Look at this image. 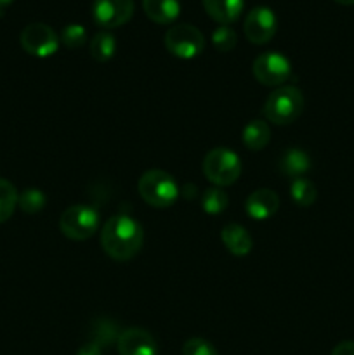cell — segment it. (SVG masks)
Returning a JSON list of instances; mask_svg holds the SVG:
<instances>
[{
    "instance_id": "13",
    "label": "cell",
    "mask_w": 354,
    "mask_h": 355,
    "mask_svg": "<svg viewBox=\"0 0 354 355\" xmlns=\"http://www.w3.org/2000/svg\"><path fill=\"white\" fill-rule=\"evenodd\" d=\"M201 3L212 19L226 26L239 19L245 7V0H201Z\"/></svg>"
},
{
    "instance_id": "4",
    "label": "cell",
    "mask_w": 354,
    "mask_h": 355,
    "mask_svg": "<svg viewBox=\"0 0 354 355\" xmlns=\"http://www.w3.org/2000/svg\"><path fill=\"white\" fill-rule=\"evenodd\" d=\"M203 173L215 187L235 184L242 175V159L228 148H214L203 158Z\"/></svg>"
},
{
    "instance_id": "21",
    "label": "cell",
    "mask_w": 354,
    "mask_h": 355,
    "mask_svg": "<svg viewBox=\"0 0 354 355\" xmlns=\"http://www.w3.org/2000/svg\"><path fill=\"white\" fill-rule=\"evenodd\" d=\"M228 194L222 189H219V187H210V189L205 191L203 196H201V208H203V211H207L208 215L222 214V211L228 208Z\"/></svg>"
},
{
    "instance_id": "27",
    "label": "cell",
    "mask_w": 354,
    "mask_h": 355,
    "mask_svg": "<svg viewBox=\"0 0 354 355\" xmlns=\"http://www.w3.org/2000/svg\"><path fill=\"white\" fill-rule=\"evenodd\" d=\"M76 355H103V347L94 342H87L76 350Z\"/></svg>"
},
{
    "instance_id": "18",
    "label": "cell",
    "mask_w": 354,
    "mask_h": 355,
    "mask_svg": "<svg viewBox=\"0 0 354 355\" xmlns=\"http://www.w3.org/2000/svg\"><path fill=\"white\" fill-rule=\"evenodd\" d=\"M89 49L90 55H92L96 61L106 62L110 61L115 55V52H117V40H115V37L110 31H99V33H96L92 37Z\"/></svg>"
},
{
    "instance_id": "8",
    "label": "cell",
    "mask_w": 354,
    "mask_h": 355,
    "mask_svg": "<svg viewBox=\"0 0 354 355\" xmlns=\"http://www.w3.org/2000/svg\"><path fill=\"white\" fill-rule=\"evenodd\" d=\"M21 47L35 58H49L59 49V37L51 26L44 23H31L19 35Z\"/></svg>"
},
{
    "instance_id": "17",
    "label": "cell",
    "mask_w": 354,
    "mask_h": 355,
    "mask_svg": "<svg viewBox=\"0 0 354 355\" xmlns=\"http://www.w3.org/2000/svg\"><path fill=\"white\" fill-rule=\"evenodd\" d=\"M242 141L250 151H260L271 141V128L264 120H252L242 132Z\"/></svg>"
},
{
    "instance_id": "22",
    "label": "cell",
    "mask_w": 354,
    "mask_h": 355,
    "mask_svg": "<svg viewBox=\"0 0 354 355\" xmlns=\"http://www.w3.org/2000/svg\"><path fill=\"white\" fill-rule=\"evenodd\" d=\"M45 203V194L42 193L40 189H35V187H30V189H24L23 193L17 198V207L24 211V214H38V211L44 210Z\"/></svg>"
},
{
    "instance_id": "10",
    "label": "cell",
    "mask_w": 354,
    "mask_h": 355,
    "mask_svg": "<svg viewBox=\"0 0 354 355\" xmlns=\"http://www.w3.org/2000/svg\"><path fill=\"white\" fill-rule=\"evenodd\" d=\"M276 14L266 6L253 7V9L246 14L245 23H243L245 37L255 45L267 44V42L276 35Z\"/></svg>"
},
{
    "instance_id": "1",
    "label": "cell",
    "mask_w": 354,
    "mask_h": 355,
    "mask_svg": "<svg viewBox=\"0 0 354 355\" xmlns=\"http://www.w3.org/2000/svg\"><path fill=\"white\" fill-rule=\"evenodd\" d=\"M144 231L135 218L128 215H113L101 231V246L110 259L117 262L130 260L141 252Z\"/></svg>"
},
{
    "instance_id": "11",
    "label": "cell",
    "mask_w": 354,
    "mask_h": 355,
    "mask_svg": "<svg viewBox=\"0 0 354 355\" xmlns=\"http://www.w3.org/2000/svg\"><path fill=\"white\" fill-rule=\"evenodd\" d=\"M120 355H158V345L151 333L141 328H128L117 340Z\"/></svg>"
},
{
    "instance_id": "5",
    "label": "cell",
    "mask_w": 354,
    "mask_h": 355,
    "mask_svg": "<svg viewBox=\"0 0 354 355\" xmlns=\"http://www.w3.org/2000/svg\"><path fill=\"white\" fill-rule=\"evenodd\" d=\"M99 227V214L89 205H73L59 217V229L73 241H85L92 238Z\"/></svg>"
},
{
    "instance_id": "24",
    "label": "cell",
    "mask_w": 354,
    "mask_h": 355,
    "mask_svg": "<svg viewBox=\"0 0 354 355\" xmlns=\"http://www.w3.org/2000/svg\"><path fill=\"white\" fill-rule=\"evenodd\" d=\"M236 42H238L236 31L231 26H226V24H221L219 28H215L214 33H212V44L221 52L233 51L236 47Z\"/></svg>"
},
{
    "instance_id": "20",
    "label": "cell",
    "mask_w": 354,
    "mask_h": 355,
    "mask_svg": "<svg viewBox=\"0 0 354 355\" xmlns=\"http://www.w3.org/2000/svg\"><path fill=\"white\" fill-rule=\"evenodd\" d=\"M290 194L292 200L298 207H311L316 201V198H318V191H316L314 184L309 179H304V177L294 179V182L290 184Z\"/></svg>"
},
{
    "instance_id": "28",
    "label": "cell",
    "mask_w": 354,
    "mask_h": 355,
    "mask_svg": "<svg viewBox=\"0 0 354 355\" xmlns=\"http://www.w3.org/2000/svg\"><path fill=\"white\" fill-rule=\"evenodd\" d=\"M332 355H354V342L353 340L340 342L339 345L332 350Z\"/></svg>"
},
{
    "instance_id": "23",
    "label": "cell",
    "mask_w": 354,
    "mask_h": 355,
    "mask_svg": "<svg viewBox=\"0 0 354 355\" xmlns=\"http://www.w3.org/2000/svg\"><path fill=\"white\" fill-rule=\"evenodd\" d=\"M118 328L115 326V322H111L110 319H101L94 324V331L90 333V342L97 343L99 347L111 345L113 342L118 340Z\"/></svg>"
},
{
    "instance_id": "9",
    "label": "cell",
    "mask_w": 354,
    "mask_h": 355,
    "mask_svg": "<svg viewBox=\"0 0 354 355\" xmlns=\"http://www.w3.org/2000/svg\"><path fill=\"white\" fill-rule=\"evenodd\" d=\"M134 16V0H94L92 17L101 28L124 26Z\"/></svg>"
},
{
    "instance_id": "30",
    "label": "cell",
    "mask_w": 354,
    "mask_h": 355,
    "mask_svg": "<svg viewBox=\"0 0 354 355\" xmlns=\"http://www.w3.org/2000/svg\"><path fill=\"white\" fill-rule=\"evenodd\" d=\"M9 3H12V0H0V9H3V7H7Z\"/></svg>"
},
{
    "instance_id": "19",
    "label": "cell",
    "mask_w": 354,
    "mask_h": 355,
    "mask_svg": "<svg viewBox=\"0 0 354 355\" xmlns=\"http://www.w3.org/2000/svg\"><path fill=\"white\" fill-rule=\"evenodd\" d=\"M17 198H19V194H17L16 187L7 179L0 177V224L12 217L17 207Z\"/></svg>"
},
{
    "instance_id": "16",
    "label": "cell",
    "mask_w": 354,
    "mask_h": 355,
    "mask_svg": "<svg viewBox=\"0 0 354 355\" xmlns=\"http://www.w3.org/2000/svg\"><path fill=\"white\" fill-rule=\"evenodd\" d=\"M146 16L156 24H170L179 17V0H142Z\"/></svg>"
},
{
    "instance_id": "12",
    "label": "cell",
    "mask_w": 354,
    "mask_h": 355,
    "mask_svg": "<svg viewBox=\"0 0 354 355\" xmlns=\"http://www.w3.org/2000/svg\"><path fill=\"white\" fill-rule=\"evenodd\" d=\"M280 208V196L271 189H257L246 198L245 211L253 220H267Z\"/></svg>"
},
{
    "instance_id": "6",
    "label": "cell",
    "mask_w": 354,
    "mask_h": 355,
    "mask_svg": "<svg viewBox=\"0 0 354 355\" xmlns=\"http://www.w3.org/2000/svg\"><path fill=\"white\" fill-rule=\"evenodd\" d=\"M167 51L179 59H193L203 52L205 38L193 24H176L169 28L163 38Z\"/></svg>"
},
{
    "instance_id": "3",
    "label": "cell",
    "mask_w": 354,
    "mask_h": 355,
    "mask_svg": "<svg viewBox=\"0 0 354 355\" xmlns=\"http://www.w3.org/2000/svg\"><path fill=\"white\" fill-rule=\"evenodd\" d=\"M137 189L142 200L155 208L172 207L180 194L176 179L163 170H148L142 173Z\"/></svg>"
},
{
    "instance_id": "15",
    "label": "cell",
    "mask_w": 354,
    "mask_h": 355,
    "mask_svg": "<svg viewBox=\"0 0 354 355\" xmlns=\"http://www.w3.org/2000/svg\"><path fill=\"white\" fill-rule=\"evenodd\" d=\"M278 168L283 175L298 179V177H304V173H307V170L311 168V158L307 153L298 148L285 149L278 159Z\"/></svg>"
},
{
    "instance_id": "25",
    "label": "cell",
    "mask_w": 354,
    "mask_h": 355,
    "mask_svg": "<svg viewBox=\"0 0 354 355\" xmlns=\"http://www.w3.org/2000/svg\"><path fill=\"white\" fill-rule=\"evenodd\" d=\"M59 40L68 49H78L85 44L87 31L82 24H68V26L62 28Z\"/></svg>"
},
{
    "instance_id": "7",
    "label": "cell",
    "mask_w": 354,
    "mask_h": 355,
    "mask_svg": "<svg viewBox=\"0 0 354 355\" xmlns=\"http://www.w3.org/2000/svg\"><path fill=\"white\" fill-rule=\"evenodd\" d=\"M255 80L267 87H281L292 75V64L280 52H264L252 64Z\"/></svg>"
},
{
    "instance_id": "2",
    "label": "cell",
    "mask_w": 354,
    "mask_h": 355,
    "mask_svg": "<svg viewBox=\"0 0 354 355\" xmlns=\"http://www.w3.org/2000/svg\"><path fill=\"white\" fill-rule=\"evenodd\" d=\"M304 111V96L294 85H281L269 94L264 103V116L269 123L283 125L297 120Z\"/></svg>"
},
{
    "instance_id": "26",
    "label": "cell",
    "mask_w": 354,
    "mask_h": 355,
    "mask_svg": "<svg viewBox=\"0 0 354 355\" xmlns=\"http://www.w3.org/2000/svg\"><path fill=\"white\" fill-rule=\"evenodd\" d=\"M183 355H219V352L207 340L189 338L183 345Z\"/></svg>"
},
{
    "instance_id": "29",
    "label": "cell",
    "mask_w": 354,
    "mask_h": 355,
    "mask_svg": "<svg viewBox=\"0 0 354 355\" xmlns=\"http://www.w3.org/2000/svg\"><path fill=\"white\" fill-rule=\"evenodd\" d=\"M340 6H354V0H335Z\"/></svg>"
},
{
    "instance_id": "14",
    "label": "cell",
    "mask_w": 354,
    "mask_h": 355,
    "mask_svg": "<svg viewBox=\"0 0 354 355\" xmlns=\"http://www.w3.org/2000/svg\"><path fill=\"white\" fill-rule=\"evenodd\" d=\"M221 239L228 252L235 257H245L252 252L253 241L250 232L239 224H228L222 227Z\"/></svg>"
}]
</instances>
